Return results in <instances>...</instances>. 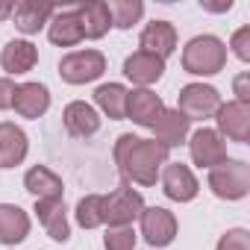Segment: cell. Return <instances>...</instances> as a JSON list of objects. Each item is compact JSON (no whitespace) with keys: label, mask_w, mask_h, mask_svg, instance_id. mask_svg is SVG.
<instances>
[{"label":"cell","mask_w":250,"mask_h":250,"mask_svg":"<svg viewBox=\"0 0 250 250\" xmlns=\"http://www.w3.org/2000/svg\"><path fill=\"white\" fill-rule=\"evenodd\" d=\"M115 162L124 180H133L139 186H153L168 162V147H162L156 139H139L133 133H124L115 142Z\"/></svg>","instance_id":"1"},{"label":"cell","mask_w":250,"mask_h":250,"mask_svg":"<svg viewBox=\"0 0 250 250\" xmlns=\"http://www.w3.org/2000/svg\"><path fill=\"white\" fill-rule=\"evenodd\" d=\"M227 65V47L218 36H197L183 50V71L197 77H212L224 71Z\"/></svg>","instance_id":"2"},{"label":"cell","mask_w":250,"mask_h":250,"mask_svg":"<svg viewBox=\"0 0 250 250\" xmlns=\"http://www.w3.org/2000/svg\"><path fill=\"white\" fill-rule=\"evenodd\" d=\"M209 188L221 200H241L250 191V165L241 159H224L209 171Z\"/></svg>","instance_id":"3"},{"label":"cell","mask_w":250,"mask_h":250,"mask_svg":"<svg viewBox=\"0 0 250 250\" xmlns=\"http://www.w3.org/2000/svg\"><path fill=\"white\" fill-rule=\"evenodd\" d=\"M103 71H106V56L100 50H74L59 62V77L71 85H85L97 80Z\"/></svg>","instance_id":"4"},{"label":"cell","mask_w":250,"mask_h":250,"mask_svg":"<svg viewBox=\"0 0 250 250\" xmlns=\"http://www.w3.org/2000/svg\"><path fill=\"white\" fill-rule=\"evenodd\" d=\"M145 209V200L139 191H133L130 186H121L115 188L109 197H106V206H103V224L109 227H130Z\"/></svg>","instance_id":"5"},{"label":"cell","mask_w":250,"mask_h":250,"mask_svg":"<svg viewBox=\"0 0 250 250\" xmlns=\"http://www.w3.org/2000/svg\"><path fill=\"white\" fill-rule=\"evenodd\" d=\"M218 106H221L218 88L203 85V83L183 85L180 94H177V112H183L188 121H194V118H209V115L218 112Z\"/></svg>","instance_id":"6"},{"label":"cell","mask_w":250,"mask_h":250,"mask_svg":"<svg viewBox=\"0 0 250 250\" xmlns=\"http://www.w3.org/2000/svg\"><path fill=\"white\" fill-rule=\"evenodd\" d=\"M215 121H218L221 139L227 136L229 142H238V145H244L250 139V103H238V100L221 103L215 112Z\"/></svg>","instance_id":"7"},{"label":"cell","mask_w":250,"mask_h":250,"mask_svg":"<svg viewBox=\"0 0 250 250\" xmlns=\"http://www.w3.org/2000/svg\"><path fill=\"white\" fill-rule=\"evenodd\" d=\"M142 235L150 247H168L177 238V218L174 212L162 209V206H147L142 209Z\"/></svg>","instance_id":"8"},{"label":"cell","mask_w":250,"mask_h":250,"mask_svg":"<svg viewBox=\"0 0 250 250\" xmlns=\"http://www.w3.org/2000/svg\"><path fill=\"white\" fill-rule=\"evenodd\" d=\"M162 191L171 200H177V203H188V200L197 197L200 186H197V177L191 174L188 165H183V162H165V168H162Z\"/></svg>","instance_id":"9"},{"label":"cell","mask_w":250,"mask_h":250,"mask_svg":"<svg viewBox=\"0 0 250 250\" xmlns=\"http://www.w3.org/2000/svg\"><path fill=\"white\" fill-rule=\"evenodd\" d=\"M188 147H191V159H194V165L209 168V171L227 159V145H224V139L218 136V130H209V127L197 130V133L191 136Z\"/></svg>","instance_id":"10"},{"label":"cell","mask_w":250,"mask_h":250,"mask_svg":"<svg viewBox=\"0 0 250 250\" xmlns=\"http://www.w3.org/2000/svg\"><path fill=\"white\" fill-rule=\"evenodd\" d=\"M162 109H165L162 97L150 88H136L127 94V118L133 124H139V127H153Z\"/></svg>","instance_id":"11"},{"label":"cell","mask_w":250,"mask_h":250,"mask_svg":"<svg viewBox=\"0 0 250 250\" xmlns=\"http://www.w3.org/2000/svg\"><path fill=\"white\" fill-rule=\"evenodd\" d=\"M139 44H142L145 53L159 56V59L165 62V59L177 50V30H174V24H168V21H153V24H147V27L142 30Z\"/></svg>","instance_id":"12"},{"label":"cell","mask_w":250,"mask_h":250,"mask_svg":"<svg viewBox=\"0 0 250 250\" xmlns=\"http://www.w3.org/2000/svg\"><path fill=\"white\" fill-rule=\"evenodd\" d=\"M12 106L21 118H42L50 109V91L42 83H21L15 85Z\"/></svg>","instance_id":"13"},{"label":"cell","mask_w":250,"mask_h":250,"mask_svg":"<svg viewBox=\"0 0 250 250\" xmlns=\"http://www.w3.org/2000/svg\"><path fill=\"white\" fill-rule=\"evenodd\" d=\"M27 133L9 121H0V168H15L27 159Z\"/></svg>","instance_id":"14"},{"label":"cell","mask_w":250,"mask_h":250,"mask_svg":"<svg viewBox=\"0 0 250 250\" xmlns=\"http://www.w3.org/2000/svg\"><path fill=\"white\" fill-rule=\"evenodd\" d=\"M47 36L59 47L80 44L85 36H83V24H80V15H77V6L74 9H56L53 18H50V24H47Z\"/></svg>","instance_id":"15"},{"label":"cell","mask_w":250,"mask_h":250,"mask_svg":"<svg viewBox=\"0 0 250 250\" xmlns=\"http://www.w3.org/2000/svg\"><path fill=\"white\" fill-rule=\"evenodd\" d=\"M188 118L183 115V112H177V109H162V115L156 118V124H153V136H156V142L162 145V147H177V145H183L186 142V136H188Z\"/></svg>","instance_id":"16"},{"label":"cell","mask_w":250,"mask_h":250,"mask_svg":"<svg viewBox=\"0 0 250 250\" xmlns=\"http://www.w3.org/2000/svg\"><path fill=\"white\" fill-rule=\"evenodd\" d=\"M62 121H65V130L77 139H88L100 130V118L94 112V106H88L85 100H74L65 106L62 112Z\"/></svg>","instance_id":"17"},{"label":"cell","mask_w":250,"mask_h":250,"mask_svg":"<svg viewBox=\"0 0 250 250\" xmlns=\"http://www.w3.org/2000/svg\"><path fill=\"white\" fill-rule=\"evenodd\" d=\"M24 188H27L36 200H62V194H65L62 180H59L50 168H44V165H33V168L24 174Z\"/></svg>","instance_id":"18"},{"label":"cell","mask_w":250,"mask_h":250,"mask_svg":"<svg viewBox=\"0 0 250 250\" xmlns=\"http://www.w3.org/2000/svg\"><path fill=\"white\" fill-rule=\"evenodd\" d=\"M30 235V215L15 203H0V244H21Z\"/></svg>","instance_id":"19"},{"label":"cell","mask_w":250,"mask_h":250,"mask_svg":"<svg viewBox=\"0 0 250 250\" xmlns=\"http://www.w3.org/2000/svg\"><path fill=\"white\" fill-rule=\"evenodd\" d=\"M36 215H39L42 227L47 229V235L53 241H68L71 238V227H68V215H65V200H36Z\"/></svg>","instance_id":"20"},{"label":"cell","mask_w":250,"mask_h":250,"mask_svg":"<svg viewBox=\"0 0 250 250\" xmlns=\"http://www.w3.org/2000/svg\"><path fill=\"white\" fill-rule=\"evenodd\" d=\"M36 62H39V50L27 39H12L3 47V53H0V65L9 74H27V71L36 68Z\"/></svg>","instance_id":"21"},{"label":"cell","mask_w":250,"mask_h":250,"mask_svg":"<svg viewBox=\"0 0 250 250\" xmlns=\"http://www.w3.org/2000/svg\"><path fill=\"white\" fill-rule=\"evenodd\" d=\"M124 74H127L136 85H153L165 74V62L159 56H150L145 50H136L133 56H127V62H124Z\"/></svg>","instance_id":"22"},{"label":"cell","mask_w":250,"mask_h":250,"mask_svg":"<svg viewBox=\"0 0 250 250\" xmlns=\"http://www.w3.org/2000/svg\"><path fill=\"white\" fill-rule=\"evenodd\" d=\"M53 6H44V3H36V0H21V3H12V21L21 33H39L50 18H53Z\"/></svg>","instance_id":"23"},{"label":"cell","mask_w":250,"mask_h":250,"mask_svg":"<svg viewBox=\"0 0 250 250\" xmlns=\"http://www.w3.org/2000/svg\"><path fill=\"white\" fill-rule=\"evenodd\" d=\"M77 15H80V24H83V36L85 39H103L112 27V15H109V6L100 3V0H88V3H80L77 6Z\"/></svg>","instance_id":"24"},{"label":"cell","mask_w":250,"mask_h":250,"mask_svg":"<svg viewBox=\"0 0 250 250\" xmlns=\"http://www.w3.org/2000/svg\"><path fill=\"white\" fill-rule=\"evenodd\" d=\"M127 88H124L121 83H103L97 85L94 91V103L112 118V121H121V118H127Z\"/></svg>","instance_id":"25"},{"label":"cell","mask_w":250,"mask_h":250,"mask_svg":"<svg viewBox=\"0 0 250 250\" xmlns=\"http://www.w3.org/2000/svg\"><path fill=\"white\" fill-rule=\"evenodd\" d=\"M106 6H109V15H112V27H118V30H130L145 15L142 0H112Z\"/></svg>","instance_id":"26"},{"label":"cell","mask_w":250,"mask_h":250,"mask_svg":"<svg viewBox=\"0 0 250 250\" xmlns=\"http://www.w3.org/2000/svg\"><path fill=\"white\" fill-rule=\"evenodd\" d=\"M103 206H106V197L103 194H85L80 203H77V224L83 229H94L103 224Z\"/></svg>","instance_id":"27"},{"label":"cell","mask_w":250,"mask_h":250,"mask_svg":"<svg viewBox=\"0 0 250 250\" xmlns=\"http://www.w3.org/2000/svg\"><path fill=\"white\" fill-rule=\"evenodd\" d=\"M103 244H106V250H133L136 247V229L133 227H109Z\"/></svg>","instance_id":"28"},{"label":"cell","mask_w":250,"mask_h":250,"mask_svg":"<svg viewBox=\"0 0 250 250\" xmlns=\"http://www.w3.org/2000/svg\"><path fill=\"white\" fill-rule=\"evenodd\" d=\"M218 250H250V235H247V229H229V232H224L221 235V241H218Z\"/></svg>","instance_id":"29"},{"label":"cell","mask_w":250,"mask_h":250,"mask_svg":"<svg viewBox=\"0 0 250 250\" xmlns=\"http://www.w3.org/2000/svg\"><path fill=\"white\" fill-rule=\"evenodd\" d=\"M229 47L235 50V56H238L241 62H250V27L235 30L232 39H229Z\"/></svg>","instance_id":"30"},{"label":"cell","mask_w":250,"mask_h":250,"mask_svg":"<svg viewBox=\"0 0 250 250\" xmlns=\"http://www.w3.org/2000/svg\"><path fill=\"white\" fill-rule=\"evenodd\" d=\"M12 97H15V83L9 77H0V109H12Z\"/></svg>","instance_id":"31"},{"label":"cell","mask_w":250,"mask_h":250,"mask_svg":"<svg viewBox=\"0 0 250 250\" xmlns=\"http://www.w3.org/2000/svg\"><path fill=\"white\" fill-rule=\"evenodd\" d=\"M232 88H235V100L247 103L250 100V74H238L235 83H232Z\"/></svg>","instance_id":"32"},{"label":"cell","mask_w":250,"mask_h":250,"mask_svg":"<svg viewBox=\"0 0 250 250\" xmlns=\"http://www.w3.org/2000/svg\"><path fill=\"white\" fill-rule=\"evenodd\" d=\"M203 9H209V12H229L232 9V0H227V3H200Z\"/></svg>","instance_id":"33"},{"label":"cell","mask_w":250,"mask_h":250,"mask_svg":"<svg viewBox=\"0 0 250 250\" xmlns=\"http://www.w3.org/2000/svg\"><path fill=\"white\" fill-rule=\"evenodd\" d=\"M12 15V3H9V0H0V21H6Z\"/></svg>","instance_id":"34"}]
</instances>
